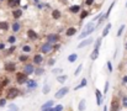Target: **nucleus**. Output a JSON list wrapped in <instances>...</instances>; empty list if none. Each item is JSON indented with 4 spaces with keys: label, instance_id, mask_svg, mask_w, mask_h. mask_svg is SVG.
<instances>
[{
    "label": "nucleus",
    "instance_id": "obj_16",
    "mask_svg": "<svg viewBox=\"0 0 127 111\" xmlns=\"http://www.w3.org/2000/svg\"><path fill=\"white\" fill-rule=\"evenodd\" d=\"M95 94H96V99H98V105H101V97H102V94L100 93V90H98V89L95 90Z\"/></svg>",
    "mask_w": 127,
    "mask_h": 111
},
{
    "label": "nucleus",
    "instance_id": "obj_50",
    "mask_svg": "<svg viewBox=\"0 0 127 111\" xmlns=\"http://www.w3.org/2000/svg\"><path fill=\"white\" fill-rule=\"evenodd\" d=\"M123 82H125V83H127V75H126V76H123Z\"/></svg>",
    "mask_w": 127,
    "mask_h": 111
},
{
    "label": "nucleus",
    "instance_id": "obj_43",
    "mask_svg": "<svg viewBox=\"0 0 127 111\" xmlns=\"http://www.w3.org/2000/svg\"><path fill=\"white\" fill-rule=\"evenodd\" d=\"M122 102H123V106H127V96H123V99H122Z\"/></svg>",
    "mask_w": 127,
    "mask_h": 111
},
{
    "label": "nucleus",
    "instance_id": "obj_7",
    "mask_svg": "<svg viewBox=\"0 0 127 111\" xmlns=\"http://www.w3.org/2000/svg\"><path fill=\"white\" fill-rule=\"evenodd\" d=\"M20 1L21 0H7V5L10 7H16V6H19Z\"/></svg>",
    "mask_w": 127,
    "mask_h": 111
},
{
    "label": "nucleus",
    "instance_id": "obj_15",
    "mask_svg": "<svg viewBox=\"0 0 127 111\" xmlns=\"http://www.w3.org/2000/svg\"><path fill=\"white\" fill-rule=\"evenodd\" d=\"M52 17H53L54 20L60 19V11L59 10H53L52 11Z\"/></svg>",
    "mask_w": 127,
    "mask_h": 111
},
{
    "label": "nucleus",
    "instance_id": "obj_38",
    "mask_svg": "<svg viewBox=\"0 0 127 111\" xmlns=\"http://www.w3.org/2000/svg\"><path fill=\"white\" fill-rule=\"evenodd\" d=\"M27 56H20V61L21 62H25V61H27Z\"/></svg>",
    "mask_w": 127,
    "mask_h": 111
},
{
    "label": "nucleus",
    "instance_id": "obj_22",
    "mask_svg": "<svg viewBox=\"0 0 127 111\" xmlns=\"http://www.w3.org/2000/svg\"><path fill=\"white\" fill-rule=\"evenodd\" d=\"M77 58H78V54L77 53H73V54H71L68 57V61L69 62H74V61H77Z\"/></svg>",
    "mask_w": 127,
    "mask_h": 111
},
{
    "label": "nucleus",
    "instance_id": "obj_27",
    "mask_svg": "<svg viewBox=\"0 0 127 111\" xmlns=\"http://www.w3.org/2000/svg\"><path fill=\"white\" fill-rule=\"evenodd\" d=\"M57 80H58L59 83H64L65 80H67V75H60V76H57Z\"/></svg>",
    "mask_w": 127,
    "mask_h": 111
},
{
    "label": "nucleus",
    "instance_id": "obj_6",
    "mask_svg": "<svg viewBox=\"0 0 127 111\" xmlns=\"http://www.w3.org/2000/svg\"><path fill=\"white\" fill-rule=\"evenodd\" d=\"M91 42H93V38H88V40H84L83 42H80L79 46H78V48H83V47H85L88 45H90Z\"/></svg>",
    "mask_w": 127,
    "mask_h": 111
},
{
    "label": "nucleus",
    "instance_id": "obj_33",
    "mask_svg": "<svg viewBox=\"0 0 127 111\" xmlns=\"http://www.w3.org/2000/svg\"><path fill=\"white\" fill-rule=\"evenodd\" d=\"M53 110H54V111H62V110H63V106H62V105H57Z\"/></svg>",
    "mask_w": 127,
    "mask_h": 111
},
{
    "label": "nucleus",
    "instance_id": "obj_17",
    "mask_svg": "<svg viewBox=\"0 0 127 111\" xmlns=\"http://www.w3.org/2000/svg\"><path fill=\"white\" fill-rule=\"evenodd\" d=\"M69 10H71L72 12H74V14H77V12L80 11V6L79 5H73V6L69 7Z\"/></svg>",
    "mask_w": 127,
    "mask_h": 111
},
{
    "label": "nucleus",
    "instance_id": "obj_2",
    "mask_svg": "<svg viewBox=\"0 0 127 111\" xmlns=\"http://www.w3.org/2000/svg\"><path fill=\"white\" fill-rule=\"evenodd\" d=\"M19 95V90L16 88H10L6 91V97L7 99H15V97Z\"/></svg>",
    "mask_w": 127,
    "mask_h": 111
},
{
    "label": "nucleus",
    "instance_id": "obj_42",
    "mask_svg": "<svg viewBox=\"0 0 127 111\" xmlns=\"http://www.w3.org/2000/svg\"><path fill=\"white\" fill-rule=\"evenodd\" d=\"M5 104H6V99H1V100H0V106H4Z\"/></svg>",
    "mask_w": 127,
    "mask_h": 111
},
{
    "label": "nucleus",
    "instance_id": "obj_23",
    "mask_svg": "<svg viewBox=\"0 0 127 111\" xmlns=\"http://www.w3.org/2000/svg\"><path fill=\"white\" fill-rule=\"evenodd\" d=\"M5 70H7V72H14L15 70V66L14 64H6L5 66Z\"/></svg>",
    "mask_w": 127,
    "mask_h": 111
},
{
    "label": "nucleus",
    "instance_id": "obj_31",
    "mask_svg": "<svg viewBox=\"0 0 127 111\" xmlns=\"http://www.w3.org/2000/svg\"><path fill=\"white\" fill-rule=\"evenodd\" d=\"M9 109H10L11 111H17L19 110V108H17L16 105H14V104H11V105H9Z\"/></svg>",
    "mask_w": 127,
    "mask_h": 111
},
{
    "label": "nucleus",
    "instance_id": "obj_20",
    "mask_svg": "<svg viewBox=\"0 0 127 111\" xmlns=\"http://www.w3.org/2000/svg\"><path fill=\"white\" fill-rule=\"evenodd\" d=\"M0 30H9V24L6 21H1L0 22Z\"/></svg>",
    "mask_w": 127,
    "mask_h": 111
},
{
    "label": "nucleus",
    "instance_id": "obj_4",
    "mask_svg": "<svg viewBox=\"0 0 127 111\" xmlns=\"http://www.w3.org/2000/svg\"><path fill=\"white\" fill-rule=\"evenodd\" d=\"M68 90H69L68 88H62V89H59V90L56 93V97H57V99H60V97H63L65 94L68 93Z\"/></svg>",
    "mask_w": 127,
    "mask_h": 111
},
{
    "label": "nucleus",
    "instance_id": "obj_24",
    "mask_svg": "<svg viewBox=\"0 0 127 111\" xmlns=\"http://www.w3.org/2000/svg\"><path fill=\"white\" fill-rule=\"evenodd\" d=\"M86 83H88V82H86V79L84 78V79L81 80V83H80L79 85H78V87H75V90H78V89H80V88H83V87H85Z\"/></svg>",
    "mask_w": 127,
    "mask_h": 111
},
{
    "label": "nucleus",
    "instance_id": "obj_41",
    "mask_svg": "<svg viewBox=\"0 0 127 111\" xmlns=\"http://www.w3.org/2000/svg\"><path fill=\"white\" fill-rule=\"evenodd\" d=\"M107 69H109V72H112V64H111V62H107Z\"/></svg>",
    "mask_w": 127,
    "mask_h": 111
},
{
    "label": "nucleus",
    "instance_id": "obj_25",
    "mask_svg": "<svg viewBox=\"0 0 127 111\" xmlns=\"http://www.w3.org/2000/svg\"><path fill=\"white\" fill-rule=\"evenodd\" d=\"M85 105H86L85 100H81L80 104H79V111H84L85 110Z\"/></svg>",
    "mask_w": 127,
    "mask_h": 111
},
{
    "label": "nucleus",
    "instance_id": "obj_32",
    "mask_svg": "<svg viewBox=\"0 0 127 111\" xmlns=\"http://www.w3.org/2000/svg\"><path fill=\"white\" fill-rule=\"evenodd\" d=\"M100 43H101V37H100V38H98V41H96V43H95V49H99Z\"/></svg>",
    "mask_w": 127,
    "mask_h": 111
},
{
    "label": "nucleus",
    "instance_id": "obj_40",
    "mask_svg": "<svg viewBox=\"0 0 127 111\" xmlns=\"http://www.w3.org/2000/svg\"><path fill=\"white\" fill-rule=\"evenodd\" d=\"M93 3H94V0H85V4H86L88 6L93 5Z\"/></svg>",
    "mask_w": 127,
    "mask_h": 111
},
{
    "label": "nucleus",
    "instance_id": "obj_8",
    "mask_svg": "<svg viewBox=\"0 0 127 111\" xmlns=\"http://www.w3.org/2000/svg\"><path fill=\"white\" fill-rule=\"evenodd\" d=\"M12 16H14L15 19H20L21 16H22V10L21 9H15L12 11Z\"/></svg>",
    "mask_w": 127,
    "mask_h": 111
},
{
    "label": "nucleus",
    "instance_id": "obj_26",
    "mask_svg": "<svg viewBox=\"0 0 127 111\" xmlns=\"http://www.w3.org/2000/svg\"><path fill=\"white\" fill-rule=\"evenodd\" d=\"M20 28H21V26H20V24H17V22H15L14 25H12V31H15V32H17V31H20Z\"/></svg>",
    "mask_w": 127,
    "mask_h": 111
},
{
    "label": "nucleus",
    "instance_id": "obj_30",
    "mask_svg": "<svg viewBox=\"0 0 127 111\" xmlns=\"http://www.w3.org/2000/svg\"><path fill=\"white\" fill-rule=\"evenodd\" d=\"M123 30H125V25H121V26H120V28H119V32H117V37H120V36L122 35Z\"/></svg>",
    "mask_w": 127,
    "mask_h": 111
},
{
    "label": "nucleus",
    "instance_id": "obj_18",
    "mask_svg": "<svg viewBox=\"0 0 127 111\" xmlns=\"http://www.w3.org/2000/svg\"><path fill=\"white\" fill-rule=\"evenodd\" d=\"M42 56H40V54H36V56H35V57H33V62L35 63H36V64H40V63L42 62Z\"/></svg>",
    "mask_w": 127,
    "mask_h": 111
},
{
    "label": "nucleus",
    "instance_id": "obj_5",
    "mask_svg": "<svg viewBox=\"0 0 127 111\" xmlns=\"http://www.w3.org/2000/svg\"><path fill=\"white\" fill-rule=\"evenodd\" d=\"M32 72H33V67H32L31 64H27V66H25V67H24V73H25L26 75L31 74Z\"/></svg>",
    "mask_w": 127,
    "mask_h": 111
},
{
    "label": "nucleus",
    "instance_id": "obj_3",
    "mask_svg": "<svg viewBox=\"0 0 127 111\" xmlns=\"http://www.w3.org/2000/svg\"><path fill=\"white\" fill-rule=\"evenodd\" d=\"M16 80L19 84H24L26 80H27V76H26L25 73H17L16 74Z\"/></svg>",
    "mask_w": 127,
    "mask_h": 111
},
{
    "label": "nucleus",
    "instance_id": "obj_14",
    "mask_svg": "<svg viewBox=\"0 0 127 111\" xmlns=\"http://www.w3.org/2000/svg\"><path fill=\"white\" fill-rule=\"evenodd\" d=\"M26 82H27V87L30 89H33V88L37 87V82H36V80H26Z\"/></svg>",
    "mask_w": 127,
    "mask_h": 111
},
{
    "label": "nucleus",
    "instance_id": "obj_1",
    "mask_svg": "<svg viewBox=\"0 0 127 111\" xmlns=\"http://www.w3.org/2000/svg\"><path fill=\"white\" fill-rule=\"evenodd\" d=\"M95 30H96V26H94V22L91 21V22H89V24L86 25V27L84 28V31L80 33L78 38H79V40H84L86 36H89L91 32H94V31H95Z\"/></svg>",
    "mask_w": 127,
    "mask_h": 111
},
{
    "label": "nucleus",
    "instance_id": "obj_34",
    "mask_svg": "<svg viewBox=\"0 0 127 111\" xmlns=\"http://www.w3.org/2000/svg\"><path fill=\"white\" fill-rule=\"evenodd\" d=\"M7 41H9V42H10V43H14V42L16 41V38H15L14 36H10V37H9V38H7Z\"/></svg>",
    "mask_w": 127,
    "mask_h": 111
},
{
    "label": "nucleus",
    "instance_id": "obj_45",
    "mask_svg": "<svg viewBox=\"0 0 127 111\" xmlns=\"http://www.w3.org/2000/svg\"><path fill=\"white\" fill-rule=\"evenodd\" d=\"M107 87H109V82H106V85H105V94L107 91Z\"/></svg>",
    "mask_w": 127,
    "mask_h": 111
},
{
    "label": "nucleus",
    "instance_id": "obj_28",
    "mask_svg": "<svg viewBox=\"0 0 127 111\" xmlns=\"http://www.w3.org/2000/svg\"><path fill=\"white\" fill-rule=\"evenodd\" d=\"M99 56V49H94L93 53H91V59H96Z\"/></svg>",
    "mask_w": 127,
    "mask_h": 111
},
{
    "label": "nucleus",
    "instance_id": "obj_35",
    "mask_svg": "<svg viewBox=\"0 0 127 111\" xmlns=\"http://www.w3.org/2000/svg\"><path fill=\"white\" fill-rule=\"evenodd\" d=\"M22 49H24V52H30V51H31V47L30 46H24Z\"/></svg>",
    "mask_w": 127,
    "mask_h": 111
},
{
    "label": "nucleus",
    "instance_id": "obj_19",
    "mask_svg": "<svg viewBox=\"0 0 127 111\" xmlns=\"http://www.w3.org/2000/svg\"><path fill=\"white\" fill-rule=\"evenodd\" d=\"M110 28H111V24H107V25H106V27H105V28H104V31H102V37L107 36V33H109V31H110Z\"/></svg>",
    "mask_w": 127,
    "mask_h": 111
},
{
    "label": "nucleus",
    "instance_id": "obj_10",
    "mask_svg": "<svg viewBox=\"0 0 127 111\" xmlns=\"http://www.w3.org/2000/svg\"><path fill=\"white\" fill-rule=\"evenodd\" d=\"M75 32H77L75 27H69L67 31H65V35H67L68 37H72L73 35H75Z\"/></svg>",
    "mask_w": 127,
    "mask_h": 111
},
{
    "label": "nucleus",
    "instance_id": "obj_12",
    "mask_svg": "<svg viewBox=\"0 0 127 111\" xmlns=\"http://www.w3.org/2000/svg\"><path fill=\"white\" fill-rule=\"evenodd\" d=\"M58 38L59 37L57 35H49L47 37V41H48V43H51V42H57V41H58Z\"/></svg>",
    "mask_w": 127,
    "mask_h": 111
},
{
    "label": "nucleus",
    "instance_id": "obj_47",
    "mask_svg": "<svg viewBox=\"0 0 127 111\" xmlns=\"http://www.w3.org/2000/svg\"><path fill=\"white\" fill-rule=\"evenodd\" d=\"M49 64H51V66L54 64V59H51V61H49Z\"/></svg>",
    "mask_w": 127,
    "mask_h": 111
},
{
    "label": "nucleus",
    "instance_id": "obj_49",
    "mask_svg": "<svg viewBox=\"0 0 127 111\" xmlns=\"http://www.w3.org/2000/svg\"><path fill=\"white\" fill-rule=\"evenodd\" d=\"M4 47H5V46H4V43H0V49H4Z\"/></svg>",
    "mask_w": 127,
    "mask_h": 111
},
{
    "label": "nucleus",
    "instance_id": "obj_39",
    "mask_svg": "<svg viewBox=\"0 0 127 111\" xmlns=\"http://www.w3.org/2000/svg\"><path fill=\"white\" fill-rule=\"evenodd\" d=\"M43 93H45V94H48V93H49V87H48V85H46V87L43 88Z\"/></svg>",
    "mask_w": 127,
    "mask_h": 111
},
{
    "label": "nucleus",
    "instance_id": "obj_37",
    "mask_svg": "<svg viewBox=\"0 0 127 111\" xmlns=\"http://www.w3.org/2000/svg\"><path fill=\"white\" fill-rule=\"evenodd\" d=\"M81 68H83V64H80L79 67H78V68H77V70H75V75H78V74H79V73H80V70H81Z\"/></svg>",
    "mask_w": 127,
    "mask_h": 111
},
{
    "label": "nucleus",
    "instance_id": "obj_51",
    "mask_svg": "<svg viewBox=\"0 0 127 111\" xmlns=\"http://www.w3.org/2000/svg\"><path fill=\"white\" fill-rule=\"evenodd\" d=\"M104 111H107V109H106V106H105V108H104Z\"/></svg>",
    "mask_w": 127,
    "mask_h": 111
},
{
    "label": "nucleus",
    "instance_id": "obj_13",
    "mask_svg": "<svg viewBox=\"0 0 127 111\" xmlns=\"http://www.w3.org/2000/svg\"><path fill=\"white\" fill-rule=\"evenodd\" d=\"M117 110H119V102H117V100L113 99L111 102V111H117Z\"/></svg>",
    "mask_w": 127,
    "mask_h": 111
},
{
    "label": "nucleus",
    "instance_id": "obj_9",
    "mask_svg": "<svg viewBox=\"0 0 127 111\" xmlns=\"http://www.w3.org/2000/svg\"><path fill=\"white\" fill-rule=\"evenodd\" d=\"M51 49H52V46H51L49 43H46V45H43V46L41 47V51H42L43 53H48Z\"/></svg>",
    "mask_w": 127,
    "mask_h": 111
},
{
    "label": "nucleus",
    "instance_id": "obj_48",
    "mask_svg": "<svg viewBox=\"0 0 127 111\" xmlns=\"http://www.w3.org/2000/svg\"><path fill=\"white\" fill-rule=\"evenodd\" d=\"M59 47H60V46H59V45H56V46H54V47H53V48H54V49H58V48H59Z\"/></svg>",
    "mask_w": 127,
    "mask_h": 111
},
{
    "label": "nucleus",
    "instance_id": "obj_21",
    "mask_svg": "<svg viewBox=\"0 0 127 111\" xmlns=\"http://www.w3.org/2000/svg\"><path fill=\"white\" fill-rule=\"evenodd\" d=\"M115 6V1H112L111 3V5H110V7H109V10H107V12H106V15H105V19H107L109 16H110V14H111V10H112V7Z\"/></svg>",
    "mask_w": 127,
    "mask_h": 111
},
{
    "label": "nucleus",
    "instance_id": "obj_11",
    "mask_svg": "<svg viewBox=\"0 0 127 111\" xmlns=\"http://www.w3.org/2000/svg\"><path fill=\"white\" fill-rule=\"evenodd\" d=\"M27 36H28V38H31V40H36L37 38V33L33 31V30H28L27 31Z\"/></svg>",
    "mask_w": 127,
    "mask_h": 111
},
{
    "label": "nucleus",
    "instance_id": "obj_44",
    "mask_svg": "<svg viewBox=\"0 0 127 111\" xmlns=\"http://www.w3.org/2000/svg\"><path fill=\"white\" fill-rule=\"evenodd\" d=\"M42 73H43V69H42V68H40V69L36 70V74H37V75H40V74H42Z\"/></svg>",
    "mask_w": 127,
    "mask_h": 111
},
{
    "label": "nucleus",
    "instance_id": "obj_46",
    "mask_svg": "<svg viewBox=\"0 0 127 111\" xmlns=\"http://www.w3.org/2000/svg\"><path fill=\"white\" fill-rule=\"evenodd\" d=\"M60 70H62V69H53V70H52V72H53V73H59Z\"/></svg>",
    "mask_w": 127,
    "mask_h": 111
},
{
    "label": "nucleus",
    "instance_id": "obj_53",
    "mask_svg": "<svg viewBox=\"0 0 127 111\" xmlns=\"http://www.w3.org/2000/svg\"><path fill=\"white\" fill-rule=\"evenodd\" d=\"M126 6H127V3H126Z\"/></svg>",
    "mask_w": 127,
    "mask_h": 111
},
{
    "label": "nucleus",
    "instance_id": "obj_36",
    "mask_svg": "<svg viewBox=\"0 0 127 111\" xmlns=\"http://www.w3.org/2000/svg\"><path fill=\"white\" fill-rule=\"evenodd\" d=\"M86 16H88V11H83L80 14V19H85Z\"/></svg>",
    "mask_w": 127,
    "mask_h": 111
},
{
    "label": "nucleus",
    "instance_id": "obj_29",
    "mask_svg": "<svg viewBox=\"0 0 127 111\" xmlns=\"http://www.w3.org/2000/svg\"><path fill=\"white\" fill-rule=\"evenodd\" d=\"M52 105H53V101H52V100H49V101H47L46 104L42 106V109H46V108H51Z\"/></svg>",
    "mask_w": 127,
    "mask_h": 111
},
{
    "label": "nucleus",
    "instance_id": "obj_52",
    "mask_svg": "<svg viewBox=\"0 0 127 111\" xmlns=\"http://www.w3.org/2000/svg\"><path fill=\"white\" fill-rule=\"evenodd\" d=\"M125 46H126V49H127V42H126V45H125Z\"/></svg>",
    "mask_w": 127,
    "mask_h": 111
}]
</instances>
